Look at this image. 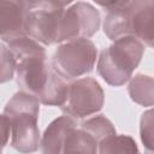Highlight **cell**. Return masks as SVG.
Returning <instances> with one entry per match:
<instances>
[{
    "label": "cell",
    "mask_w": 154,
    "mask_h": 154,
    "mask_svg": "<svg viewBox=\"0 0 154 154\" xmlns=\"http://www.w3.org/2000/svg\"><path fill=\"white\" fill-rule=\"evenodd\" d=\"M26 1H0V37L4 43L28 36Z\"/></svg>",
    "instance_id": "8"
},
{
    "label": "cell",
    "mask_w": 154,
    "mask_h": 154,
    "mask_svg": "<svg viewBox=\"0 0 154 154\" xmlns=\"http://www.w3.org/2000/svg\"><path fill=\"white\" fill-rule=\"evenodd\" d=\"M16 59V77L22 91L35 96L46 106L65 103L69 84L48 61L41 43L24 36L5 43Z\"/></svg>",
    "instance_id": "1"
},
{
    "label": "cell",
    "mask_w": 154,
    "mask_h": 154,
    "mask_svg": "<svg viewBox=\"0 0 154 154\" xmlns=\"http://www.w3.org/2000/svg\"><path fill=\"white\" fill-rule=\"evenodd\" d=\"M132 101L143 107L154 106V77L138 73L130 79L128 87Z\"/></svg>",
    "instance_id": "13"
},
{
    "label": "cell",
    "mask_w": 154,
    "mask_h": 154,
    "mask_svg": "<svg viewBox=\"0 0 154 154\" xmlns=\"http://www.w3.org/2000/svg\"><path fill=\"white\" fill-rule=\"evenodd\" d=\"M76 128V123L69 116H61L54 119L45 130L41 138L42 154H61L65 147L67 135Z\"/></svg>",
    "instance_id": "11"
},
{
    "label": "cell",
    "mask_w": 154,
    "mask_h": 154,
    "mask_svg": "<svg viewBox=\"0 0 154 154\" xmlns=\"http://www.w3.org/2000/svg\"><path fill=\"white\" fill-rule=\"evenodd\" d=\"M97 49L89 38H78L61 43L54 52L52 65L66 81L81 77L93 71Z\"/></svg>",
    "instance_id": "4"
},
{
    "label": "cell",
    "mask_w": 154,
    "mask_h": 154,
    "mask_svg": "<svg viewBox=\"0 0 154 154\" xmlns=\"http://www.w3.org/2000/svg\"><path fill=\"white\" fill-rule=\"evenodd\" d=\"M100 23V13L90 2H73L63 13L57 43L89 38L99 30Z\"/></svg>",
    "instance_id": "6"
},
{
    "label": "cell",
    "mask_w": 154,
    "mask_h": 154,
    "mask_svg": "<svg viewBox=\"0 0 154 154\" xmlns=\"http://www.w3.org/2000/svg\"><path fill=\"white\" fill-rule=\"evenodd\" d=\"M40 103L35 96L20 90L7 101L4 108L2 113L10 119L12 128L11 146L22 154L35 153L41 146Z\"/></svg>",
    "instance_id": "2"
},
{
    "label": "cell",
    "mask_w": 154,
    "mask_h": 154,
    "mask_svg": "<svg viewBox=\"0 0 154 154\" xmlns=\"http://www.w3.org/2000/svg\"><path fill=\"white\" fill-rule=\"evenodd\" d=\"M140 137L146 154H154V108L144 111L140 119Z\"/></svg>",
    "instance_id": "16"
},
{
    "label": "cell",
    "mask_w": 154,
    "mask_h": 154,
    "mask_svg": "<svg viewBox=\"0 0 154 154\" xmlns=\"http://www.w3.org/2000/svg\"><path fill=\"white\" fill-rule=\"evenodd\" d=\"M131 35L154 48V0L132 1Z\"/></svg>",
    "instance_id": "10"
},
{
    "label": "cell",
    "mask_w": 154,
    "mask_h": 154,
    "mask_svg": "<svg viewBox=\"0 0 154 154\" xmlns=\"http://www.w3.org/2000/svg\"><path fill=\"white\" fill-rule=\"evenodd\" d=\"M1 77L0 82L5 83L7 81H11L16 73V59L12 54V52L8 49V47L1 42Z\"/></svg>",
    "instance_id": "17"
},
{
    "label": "cell",
    "mask_w": 154,
    "mask_h": 154,
    "mask_svg": "<svg viewBox=\"0 0 154 154\" xmlns=\"http://www.w3.org/2000/svg\"><path fill=\"white\" fill-rule=\"evenodd\" d=\"M144 45L135 36L116 40L102 49L97 60V72L112 87H122L132 78L134 71L141 63Z\"/></svg>",
    "instance_id": "3"
},
{
    "label": "cell",
    "mask_w": 154,
    "mask_h": 154,
    "mask_svg": "<svg viewBox=\"0 0 154 154\" xmlns=\"http://www.w3.org/2000/svg\"><path fill=\"white\" fill-rule=\"evenodd\" d=\"M81 129H83L84 131L90 134L99 143L103 138L117 134L111 120L107 119L102 114H99V116H95L90 119H87L85 122H83L81 124Z\"/></svg>",
    "instance_id": "15"
},
{
    "label": "cell",
    "mask_w": 154,
    "mask_h": 154,
    "mask_svg": "<svg viewBox=\"0 0 154 154\" xmlns=\"http://www.w3.org/2000/svg\"><path fill=\"white\" fill-rule=\"evenodd\" d=\"M61 154H99V142L83 129L75 128L67 135Z\"/></svg>",
    "instance_id": "12"
},
{
    "label": "cell",
    "mask_w": 154,
    "mask_h": 154,
    "mask_svg": "<svg viewBox=\"0 0 154 154\" xmlns=\"http://www.w3.org/2000/svg\"><path fill=\"white\" fill-rule=\"evenodd\" d=\"M105 103V94L99 82L83 77L69 84L65 103L60 107L66 116L84 118L99 112Z\"/></svg>",
    "instance_id": "7"
},
{
    "label": "cell",
    "mask_w": 154,
    "mask_h": 154,
    "mask_svg": "<svg viewBox=\"0 0 154 154\" xmlns=\"http://www.w3.org/2000/svg\"><path fill=\"white\" fill-rule=\"evenodd\" d=\"M70 1H26L28 36L41 45L57 43L60 19Z\"/></svg>",
    "instance_id": "5"
},
{
    "label": "cell",
    "mask_w": 154,
    "mask_h": 154,
    "mask_svg": "<svg viewBox=\"0 0 154 154\" xmlns=\"http://www.w3.org/2000/svg\"><path fill=\"white\" fill-rule=\"evenodd\" d=\"M1 122H2V125H1V130H2V147H5L7 144V142H8V140L11 138L12 128H11L10 119L4 113L1 116Z\"/></svg>",
    "instance_id": "18"
},
{
    "label": "cell",
    "mask_w": 154,
    "mask_h": 154,
    "mask_svg": "<svg viewBox=\"0 0 154 154\" xmlns=\"http://www.w3.org/2000/svg\"><path fill=\"white\" fill-rule=\"evenodd\" d=\"M106 11L103 19V32L112 40H119L131 35L132 1H111L99 2Z\"/></svg>",
    "instance_id": "9"
},
{
    "label": "cell",
    "mask_w": 154,
    "mask_h": 154,
    "mask_svg": "<svg viewBox=\"0 0 154 154\" xmlns=\"http://www.w3.org/2000/svg\"><path fill=\"white\" fill-rule=\"evenodd\" d=\"M99 154H141L135 140L129 135H111L99 143Z\"/></svg>",
    "instance_id": "14"
}]
</instances>
